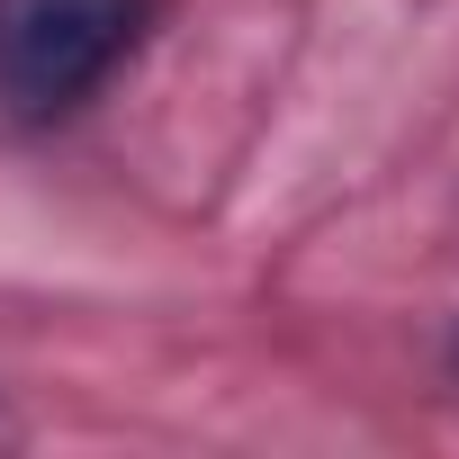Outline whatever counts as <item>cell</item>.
<instances>
[{
    "label": "cell",
    "instance_id": "7a4b0ae2",
    "mask_svg": "<svg viewBox=\"0 0 459 459\" xmlns=\"http://www.w3.org/2000/svg\"><path fill=\"white\" fill-rule=\"evenodd\" d=\"M450 360H459V351H450Z\"/></svg>",
    "mask_w": 459,
    "mask_h": 459
},
{
    "label": "cell",
    "instance_id": "6da1fadb",
    "mask_svg": "<svg viewBox=\"0 0 459 459\" xmlns=\"http://www.w3.org/2000/svg\"><path fill=\"white\" fill-rule=\"evenodd\" d=\"M153 0H0V108L64 117L144 37Z\"/></svg>",
    "mask_w": 459,
    "mask_h": 459
}]
</instances>
